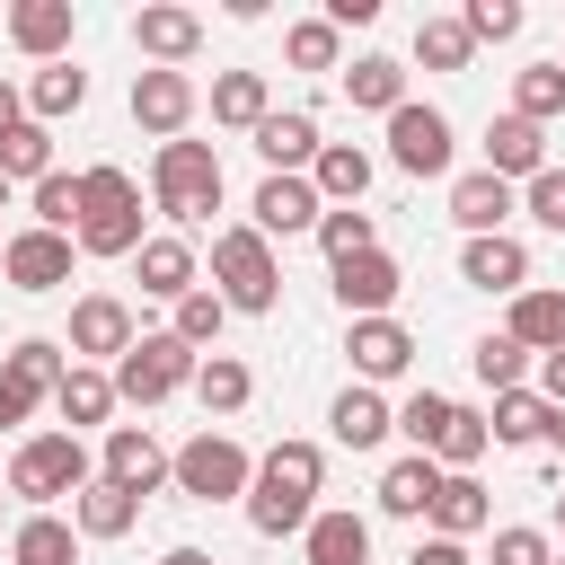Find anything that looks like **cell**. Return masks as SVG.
Here are the masks:
<instances>
[{
  "label": "cell",
  "instance_id": "obj_1",
  "mask_svg": "<svg viewBox=\"0 0 565 565\" xmlns=\"http://www.w3.org/2000/svg\"><path fill=\"white\" fill-rule=\"evenodd\" d=\"M318 486H327V450L318 441H274L265 459H256V477H247V530L256 539H291V530H309V512H318Z\"/></svg>",
  "mask_w": 565,
  "mask_h": 565
},
{
  "label": "cell",
  "instance_id": "obj_2",
  "mask_svg": "<svg viewBox=\"0 0 565 565\" xmlns=\"http://www.w3.org/2000/svg\"><path fill=\"white\" fill-rule=\"evenodd\" d=\"M150 230H141V185L115 168V159H97V168H79V230H71V247L79 256H132Z\"/></svg>",
  "mask_w": 565,
  "mask_h": 565
},
{
  "label": "cell",
  "instance_id": "obj_3",
  "mask_svg": "<svg viewBox=\"0 0 565 565\" xmlns=\"http://www.w3.org/2000/svg\"><path fill=\"white\" fill-rule=\"evenodd\" d=\"M150 203H159L177 230L212 221V212H221V150H212V141H159V159H150Z\"/></svg>",
  "mask_w": 565,
  "mask_h": 565
},
{
  "label": "cell",
  "instance_id": "obj_4",
  "mask_svg": "<svg viewBox=\"0 0 565 565\" xmlns=\"http://www.w3.org/2000/svg\"><path fill=\"white\" fill-rule=\"evenodd\" d=\"M212 291H221V309H247V318H265V309L282 300L274 238H256L247 221H238V230H221V238H212Z\"/></svg>",
  "mask_w": 565,
  "mask_h": 565
},
{
  "label": "cell",
  "instance_id": "obj_5",
  "mask_svg": "<svg viewBox=\"0 0 565 565\" xmlns=\"http://www.w3.org/2000/svg\"><path fill=\"white\" fill-rule=\"evenodd\" d=\"M79 486H88V450H79V433H26V441H18V459H9V494H18V503L53 512V503L79 494Z\"/></svg>",
  "mask_w": 565,
  "mask_h": 565
},
{
  "label": "cell",
  "instance_id": "obj_6",
  "mask_svg": "<svg viewBox=\"0 0 565 565\" xmlns=\"http://www.w3.org/2000/svg\"><path fill=\"white\" fill-rule=\"evenodd\" d=\"M247 477H256V459H247L230 433H212V424H203L185 450H168V486H177L185 503H238Z\"/></svg>",
  "mask_w": 565,
  "mask_h": 565
},
{
  "label": "cell",
  "instance_id": "obj_7",
  "mask_svg": "<svg viewBox=\"0 0 565 565\" xmlns=\"http://www.w3.org/2000/svg\"><path fill=\"white\" fill-rule=\"evenodd\" d=\"M194 362H203V353H185L168 327H159V335H132V353L106 371V380H115V406H159V397L194 388Z\"/></svg>",
  "mask_w": 565,
  "mask_h": 565
},
{
  "label": "cell",
  "instance_id": "obj_8",
  "mask_svg": "<svg viewBox=\"0 0 565 565\" xmlns=\"http://www.w3.org/2000/svg\"><path fill=\"white\" fill-rule=\"evenodd\" d=\"M71 256H79V247H71L62 230H35V221H26L18 238H0V274H9V291H62V282H71Z\"/></svg>",
  "mask_w": 565,
  "mask_h": 565
},
{
  "label": "cell",
  "instance_id": "obj_9",
  "mask_svg": "<svg viewBox=\"0 0 565 565\" xmlns=\"http://www.w3.org/2000/svg\"><path fill=\"white\" fill-rule=\"evenodd\" d=\"M388 159H397L406 177H441V168H450V115L406 97V106L388 115Z\"/></svg>",
  "mask_w": 565,
  "mask_h": 565
},
{
  "label": "cell",
  "instance_id": "obj_10",
  "mask_svg": "<svg viewBox=\"0 0 565 565\" xmlns=\"http://www.w3.org/2000/svg\"><path fill=\"white\" fill-rule=\"evenodd\" d=\"M132 309L115 300V291H88V300H71V362H124L132 353Z\"/></svg>",
  "mask_w": 565,
  "mask_h": 565
},
{
  "label": "cell",
  "instance_id": "obj_11",
  "mask_svg": "<svg viewBox=\"0 0 565 565\" xmlns=\"http://www.w3.org/2000/svg\"><path fill=\"white\" fill-rule=\"evenodd\" d=\"M397 291H406V265H397L388 247H362V256L335 265V300H344V318H388Z\"/></svg>",
  "mask_w": 565,
  "mask_h": 565
},
{
  "label": "cell",
  "instance_id": "obj_12",
  "mask_svg": "<svg viewBox=\"0 0 565 565\" xmlns=\"http://www.w3.org/2000/svg\"><path fill=\"white\" fill-rule=\"evenodd\" d=\"M97 477L124 486V494H159V486H168V450L150 441V424H106V459H97Z\"/></svg>",
  "mask_w": 565,
  "mask_h": 565
},
{
  "label": "cell",
  "instance_id": "obj_13",
  "mask_svg": "<svg viewBox=\"0 0 565 565\" xmlns=\"http://www.w3.org/2000/svg\"><path fill=\"white\" fill-rule=\"evenodd\" d=\"M132 124L159 132V141H185V124H194V79H185V71H132Z\"/></svg>",
  "mask_w": 565,
  "mask_h": 565
},
{
  "label": "cell",
  "instance_id": "obj_14",
  "mask_svg": "<svg viewBox=\"0 0 565 565\" xmlns=\"http://www.w3.org/2000/svg\"><path fill=\"white\" fill-rule=\"evenodd\" d=\"M247 141H256L265 177H309V159H318V115H309V106H274Z\"/></svg>",
  "mask_w": 565,
  "mask_h": 565
},
{
  "label": "cell",
  "instance_id": "obj_15",
  "mask_svg": "<svg viewBox=\"0 0 565 565\" xmlns=\"http://www.w3.org/2000/svg\"><path fill=\"white\" fill-rule=\"evenodd\" d=\"M318 185L309 177H265L256 194H247V230L256 238H291V230H318Z\"/></svg>",
  "mask_w": 565,
  "mask_h": 565
},
{
  "label": "cell",
  "instance_id": "obj_16",
  "mask_svg": "<svg viewBox=\"0 0 565 565\" xmlns=\"http://www.w3.org/2000/svg\"><path fill=\"white\" fill-rule=\"evenodd\" d=\"M79 35V9L71 0H9V44L35 53V62H62Z\"/></svg>",
  "mask_w": 565,
  "mask_h": 565
},
{
  "label": "cell",
  "instance_id": "obj_17",
  "mask_svg": "<svg viewBox=\"0 0 565 565\" xmlns=\"http://www.w3.org/2000/svg\"><path fill=\"white\" fill-rule=\"evenodd\" d=\"M132 44H141V62H150V71H185V62H194V44H203V18L159 0V9H141V18H132Z\"/></svg>",
  "mask_w": 565,
  "mask_h": 565
},
{
  "label": "cell",
  "instance_id": "obj_18",
  "mask_svg": "<svg viewBox=\"0 0 565 565\" xmlns=\"http://www.w3.org/2000/svg\"><path fill=\"white\" fill-rule=\"evenodd\" d=\"M512 212H521V194H512L494 168H468V177H450V221H459L468 238H494Z\"/></svg>",
  "mask_w": 565,
  "mask_h": 565
},
{
  "label": "cell",
  "instance_id": "obj_19",
  "mask_svg": "<svg viewBox=\"0 0 565 565\" xmlns=\"http://www.w3.org/2000/svg\"><path fill=\"white\" fill-rule=\"evenodd\" d=\"M459 282H477V291H530V247H521L512 230L468 238V247H459Z\"/></svg>",
  "mask_w": 565,
  "mask_h": 565
},
{
  "label": "cell",
  "instance_id": "obj_20",
  "mask_svg": "<svg viewBox=\"0 0 565 565\" xmlns=\"http://www.w3.org/2000/svg\"><path fill=\"white\" fill-rule=\"evenodd\" d=\"M344 353H353V371H362V388H371V380H397V371L415 362V335H406L397 318H353V327H344Z\"/></svg>",
  "mask_w": 565,
  "mask_h": 565
},
{
  "label": "cell",
  "instance_id": "obj_21",
  "mask_svg": "<svg viewBox=\"0 0 565 565\" xmlns=\"http://www.w3.org/2000/svg\"><path fill=\"white\" fill-rule=\"evenodd\" d=\"M486 168H494L503 185H530V177L547 168V132L521 124V115H494V124H486Z\"/></svg>",
  "mask_w": 565,
  "mask_h": 565
},
{
  "label": "cell",
  "instance_id": "obj_22",
  "mask_svg": "<svg viewBox=\"0 0 565 565\" xmlns=\"http://www.w3.org/2000/svg\"><path fill=\"white\" fill-rule=\"evenodd\" d=\"M132 274H141V291H150V300H168V309H177V300L194 291V247H185L177 230H159V238H141V247H132Z\"/></svg>",
  "mask_w": 565,
  "mask_h": 565
},
{
  "label": "cell",
  "instance_id": "obj_23",
  "mask_svg": "<svg viewBox=\"0 0 565 565\" xmlns=\"http://www.w3.org/2000/svg\"><path fill=\"white\" fill-rule=\"evenodd\" d=\"M327 433H335L344 450H380V441L397 433V406H388L380 388H362V380H353V388H344V397L327 406Z\"/></svg>",
  "mask_w": 565,
  "mask_h": 565
},
{
  "label": "cell",
  "instance_id": "obj_24",
  "mask_svg": "<svg viewBox=\"0 0 565 565\" xmlns=\"http://www.w3.org/2000/svg\"><path fill=\"white\" fill-rule=\"evenodd\" d=\"M433 494H441V459L406 450V459H388V468H380V512H388V521H424V512H433Z\"/></svg>",
  "mask_w": 565,
  "mask_h": 565
},
{
  "label": "cell",
  "instance_id": "obj_25",
  "mask_svg": "<svg viewBox=\"0 0 565 565\" xmlns=\"http://www.w3.org/2000/svg\"><path fill=\"white\" fill-rule=\"evenodd\" d=\"M503 335L539 362V353H556L565 344V291H547V282H530V291H512V318H503Z\"/></svg>",
  "mask_w": 565,
  "mask_h": 565
},
{
  "label": "cell",
  "instance_id": "obj_26",
  "mask_svg": "<svg viewBox=\"0 0 565 565\" xmlns=\"http://www.w3.org/2000/svg\"><path fill=\"white\" fill-rule=\"evenodd\" d=\"M300 556H309V565H371V521H362V512H309Z\"/></svg>",
  "mask_w": 565,
  "mask_h": 565
},
{
  "label": "cell",
  "instance_id": "obj_27",
  "mask_svg": "<svg viewBox=\"0 0 565 565\" xmlns=\"http://www.w3.org/2000/svg\"><path fill=\"white\" fill-rule=\"evenodd\" d=\"M141 521V494H124V486H106V477H88L79 494H71V530L79 539H124Z\"/></svg>",
  "mask_w": 565,
  "mask_h": 565
},
{
  "label": "cell",
  "instance_id": "obj_28",
  "mask_svg": "<svg viewBox=\"0 0 565 565\" xmlns=\"http://www.w3.org/2000/svg\"><path fill=\"white\" fill-rule=\"evenodd\" d=\"M309 185H318V203H362V194H371V150H353V141H318Z\"/></svg>",
  "mask_w": 565,
  "mask_h": 565
},
{
  "label": "cell",
  "instance_id": "obj_29",
  "mask_svg": "<svg viewBox=\"0 0 565 565\" xmlns=\"http://www.w3.org/2000/svg\"><path fill=\"white\" fill-rule=\"evenodd\" d=\"M424 521H433V539H459V547H468V539L494 521V503H486V486H477V477H441V494H433V512H424Z\"/></svg>",
  "mask_w": 565,
  "mask_h": 565
},
{
  "label": "cell",
  "instance_id": "obj_30",
  "mask_svg": "<svg viewBox=\"0 0 565 565\" xmlns=\"http://www.w3.org/2000/svg\"><path fill=\"white\" fill-rule=\"evenodd\" d=\"M9 565H79V530L62 512H26L9 530Z\"/></svg>",
  "mask_w": 565,
  "mask_h": 565
},
{
  "label": "cell",
  "instance_id": "obj_31",
  "mask_svg": "<svg viewBox=\"0 0 565 565\" xmlns=\"http://www.w3.org/2000/svg\"><path fill=\"white\" fill-rule=\"evenodd\" d=\"M247 397H256V371H247L238 353H203V362H194V406H203V415H238Z\"/></svg>",
  "mask_w": 565,
  "mask_h": 565
},
{
  "label": "cell",
  "instance_id": "obj_32",
  "mask_svg": "<svg viewBox=\"0 0 565 565\" xmlns=\"http://www.w3.org/2000/svg\"><path fill=\"white\" fill-rule=\"evenodd\" d=\"M274 115V97H265V71H221L212 79V124H230V132H256Z\"/></svg>",
  "mask_w": 565,
  "mask_h": 565
},
{
  "label": "cell",
  "instance_id": "obj_33",
  "mask_svg": "<svg viewBox=\"0 0 565 565\" xmlns=\"http://www.w3.org/2000/svg\"><path fill=\"white\" fill-rule=\"evenodd\" d=\"M53 406H62V424L79 433V424H106L115 415V380L97 371V362H71L62 371V388H53Z\"/></svg>",
  "mask_w": 565,
  "mask_h": 565
},
{
  "label": "cell",
  "instance_id": "obj_34",
  "mask_svg": "<svg viewBox=\"0 0 565 565\" xmlns=\"http://www.w3.org/2000/svg\"><path fill=\"white\" fill-rule=\"evenodd\" d=\"M344 97H353V106H371V115H397V106H406V62L362 53V62L344 71Z\"/></svg>",
  "mask_w": 565,
  "mask_h": 565
},
{
  "label": "cell",
  "instance_id": "obj_35",
  "mask_svg": "<svg viewBox=\"0 0 565 565\" xmlns=\"http://www.w3.org/2000/svg\"><path fill=\"white\" fill-rule=\"evenodd\" d=\"M79 106H88V71L44 62V71L26 79V115H35V124H62V115H79Z\"/></svg>",
  "mask_w": 565,
  "mask_h": 565
},
{
  "label": "cell",
  "instance_id": "obj_36",
  "mask_svg": "<svg viewBox=\"0 0 565 565\" xmlns=\"http://www.w3.org/2000/svg\"><path fill=\"white\" fill-rule=\"evenodd\" d=\"M547 424H556V406H547L539 388H503V397H494V415H486V433H494V441H512V450H521V441H547Z\"/></svg>",
  "mask_w": 565,
  "mask_h": 565
},
{
  "label": "cell",
  "instance_id": "obj_37",
  "mask_svg": "<svg viewBox=\"0 0 565 565\" xmlns=\"http://www.w3.org/2000/svg\"><path fill=\"white\" fill-rule=\"evenodd\" d=\"M318 247H327V265H344V256L380 247V221H371L362 203H327V212H318Z\"/></svg>",
  "mask_w": 565,
  "mask_h": 565
},
{
  "label": "cell",
  "instance_id": "obj_38",
  "mask_svg": "<svg viewBox=\"0 0 565 565\" xmlns=\"http://www.w3.org/2000/svg\"><path fill=\"white\" fill-rule=\"evenodd\" d=\"M62 353H71V344H53V335H18V344H9L0 362H9V371H18V380H26L35 397H53V388H62V371H71Z\"/></svg>",
  "mask_w": 565,
  "mask_h": 565
},
{
  "label": "cell",
  "instance_id": "obj_39",
  "mask_svg": "<svg viewBox=\"0 0 565 565\" xmlns=\"http://www.w3.org/2000/svg\"><path fill=\"white\" fill-rule=\"evenodd\" d=\"M486 441H494V433H486V415H477V406H450V433L433 441V459H441V477H468V468L486 459Z\"/></svg>",
  "mask_w": 565,
  "mask_h": 565
},
{
  "label": "cell",
  "instance_id": "obj_40",
  "mask_svg": "<svg viewBox=\"0 0 565 565\" xmlns=\"http://www.w3.org/2000/svg\"><path fill=\"white\" fill-rule=\"evenodd\" d=\"M512 115L547 132V115H565V71H556V62H530V71L512 79Z\"/></svg>",
  "mask_w": 565,
  "mask_h": 565
},
{
  "label": "cell",
  "instance_id": "obj_41",
  "mask_svg": "<svg viewBox=\"0 0 565 565\" xmlns=\"http://www.w3.org/2000/svg\"><path fill=\"white\" fill-rule=\"evenodd\" d=\"M0 177H9V185H18V177H26V185L53 177V132H44L35 115H26L18 132H0Z\"/></svg>",
  "mask_w": 565,
  "mask_h": 565
},
{
  "label": "cell",
  "instance_id": "obj_42",
  "mask_svg": "<svg viewBox=\"0 0 565 565\" xmlns=\"http://www.w3.org/2000/svg\"><path fill=\"white\" fill-rule=\"evenodd\" d=\"M468 53H477V35H468L459 18H424V26H415V62H424V71H468Z\"/></svg>",
  "mask_w": 565,
  "mask_h": 565
},
{
  "label": "cell",
  "instance_id": "obj_43",
  "mask_svg": "<svg viewBox=\"0 0 565 565\" xmlns=\"http://www.w3.org/2000/svg\"><path fill=\"white\" fill-rule=\"evenodd\" d=\"M221 318H230V309H221V291H203V282H194V291L177 300V318H168V335H177L185 353H203V344H221Z\"/></svg>",
  "mask_w": 565,
  "mask_h": 565
},
{
  "label": "cell",
  "instance_id": "obj_44",
  "mask_svg": "<svg viewBox=\"0 0 565 565\" xmlns=\"http://www.w3.org/2000/svg\"><path fill=\"white\" fill-rule=\"evenodd\" d=\"M468 371H477V380H486V388L503 397V388H521V380H530V353H521L512 335H477V353H468Z\"/></svg>",
  "mask_w": 565,
  "mask_h": 565
},
{
  "label": "cell",
  "instance_id": "obj_45",
  "mask_svg": "<svg viewBox=\"0 0 565 565\" xmlns=\"http://www.w3.org/2000/svg\"><path fill=\"white\" fill-rule=\"evenodd\" d=\"M397 433H406V450H424V459H433V441L450 433V397H441V388H415V397L397 406Z\"/></svg>",
  "mask_w": 565,
  "mask_h": 565
},
{
  "label": "cell",
  "instance_id": "obj_46",
  "mask_svg": "<svg viewBox=\"0 0 565 565\" xmlns=\"http://www.w3.org/2000/svg\"><path fill=\"white\" fill-rule=\"evenodd\" d=\"M26 203H35V230H62V238L79 230V177H62V168H53V177H35V194H26Z\"/></svg>",
  "mask_w": 565,
  "mask_h": 565
},
{
  "label": "cell",
  "instance_id": "obj_47",
  "mask_svg": "<svg viewBox=\"0 0 565 565\" xmlns=\"http://www.w3.org/2000/svg\"><path fill=\"white\" fill-rule=\"evenodd\" d=\"M282 53H291V71H335V53H344V35H335L327 18H300V26L282 35Z\"/></svg>",
  "mask_w": 565,
  "mask_h": 565
},
{
  "label": "cell",
  "instance_id": "obj_48",
  "mask_svg": "<svg viewBox=\"0 0 565 565\" xmlns=\"http://www.w3.org/2000/svg\"><path fill=\"white\" fill-rule=\"evenodd\" d=\"M459 26H468L477 44H512V35H521V0H468Z\"/></svg>",
  "mask_w": 565,
  "mask_h": 565
},
{
  "label": "cell",
  "instance_id": "obj_49",
  "mask_svg": "<svg viewBox=\"0 0 565 565\" xmlns=\"http://www.w3.org/2000/svg\"><path fill=\"white\" fill-rule=\"evenodd\" d=\"M521 212L547 221V230H565V168H539V177L521 185Z\"/></svg>",
  "mask_w": 565,
  "mask_h": 565
},
{
  "label": "cell",
  "instance_id": "obj_50",
  "mask_svg": "<svg viewBox=\"0 0 565 565\" xmlns=\"http://www.w3.org/2000/svg\"><path fill=\"white\" fill-rule=\"evenodd\" d=\"M494 565H556V547H547V530H494Z\"/></svg>",
  "mask_w": 565,
  "mask_h": 565
},
{
  "label": "cell",
  "instance_id": "obj_51",
  "mask_svg": "<svg viewBox=\"0 0 565 565\" xmlns=\"http://www.w3.org/2000/svg\"><path fill=\"white\" fill-rule=\"evenodd\" d=\"M26 415H35V388H26V380L0 362V433H9V424H26Z\"/></svg>",
  "mask_w": 565,
  "mask_h": 565
},
{
  "label": "cell",
  "instance_id": "obj_52",
  "mask_svg": "<svg viewBox=\"0 0 565 565\" xmlns=\"http://www.w3.org/2000/svg\"><path fill=\"white\" fill-rule=\"evenodd\" d=\"M406 565H468V547H459V539H415Z\"/></svg>",
  "mask_w": 565,
  "mask_h": 565
},
{
  "label": "cell",
  "instance_id": "obj_53",
  "mask_svg": "<svg viewBox=\"0 0 565 565\" xmlns=\"http://www.w3.org/2000/svg\"><path fill=\"white\" fill-rule=\"evenodd\" d=\"M539 397L565 415V344H556V353H539Z\"/></svg>",
  "mask_w": 565,
  "mask_h": 565
},
{
  "label": "cell",
  "instance_id": "obj_54",
  "mask_svg": "<svg viewBox=\"0 0 565 565\" xmlns=\"http://www.w3.org/2000/svg\"><path fill=\"white\" fill-rule=\"evenodd\" d=\"M18 124H26V88H9V79H0V132H18Z\"/></svg>",
  "mask_w": 565,
  "mask_h": 565
},
{
  "label": "cell",
  "instance_id": "obj_55",
  "mask_svg": "<svg viewBox=\"0 0 565 565\" xmlns=\"http://www.w3.org/2000/svg\"><path fill=\"white\" fill-rule=\"evenodd\" d=\"M159 565H212V556H203V547H168Z\"/></svg>",
  "mask_w": 565,
  "mask_h": 565
},
{
  "label": "cell",
  "instance_id": "obj_56",
  "mask_svg": "<svg viewBox=\"0 0 565 565\" xmlns=\"http://www.w3.org/2000/svg\"><path fill=\"white\" fill-rule=\"evenodd\" d=\"M547 450H556V459H565V415H556V424H547Z\"/></svg>",
  "mask_w": 565,
  "mask_h": 565
},
{
  "label": "cell",
  "instance_id": "obj_57",
  "mask_svg": "<svg viewBox=\"0 0 565 565\" xmlns=\"http://www.w3.org/2000/svg\"><path fill=\"white\" fill-rule=\"evenodd\" d=\"M556 530H565V494H556Z\"/></svg>",
  "mask_w": 565,
  "mask_h": 565
},
{
  "label": "cell",
  "instance_id": "obj_58",
  "mask_svg": "<svg viewBox=\"0 0 565 565\" xmlns=\"http://www.w3.org/2000/svg\"><path fill=\"white\" fill-rule=\"evenodd\" d=\"M0 203H9V177H0Z\"/></svg>",
  "mask_w": 565,
  "mask_h": 565
},
{
  "label": "cell",
  "instance_id": "obj_59",
  "mask_svg": "<svg viewBox=\"0 0 565 565\" xmlns=\"http://www.w3.org/2000/svg\"><path fill=\"white\" fill-rule=\"evenodd\" d=\"M556 565H565V556H556Z\"/></svg>",
  "mask_w": 565,
  "mask_h": 565
},
{
  "label": "cell",
  "instance_id": "obj_60",
  "mask_svg": "<svg viewBox=\"0 0 565 565\" xmlns=\"http://www.w3.org/2000/svg\"><path fill=\"white\" fill-rule=\"evenodd\" d=\"M556 71H565V62H556Z\"/></svg>",
  "mask_w": 565,
  "mask_h": 565
}]
</instances>
